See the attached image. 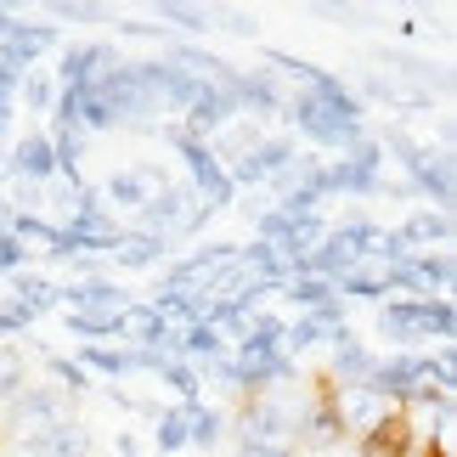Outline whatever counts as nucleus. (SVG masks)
Listing matches in <instances>:
<instances>
[{"label":"nucleus","instance_id":"obj_1","mask_svg":"<svg viewBox=\"0 0 457 457\" xmlns=\"http://www.w3.org/2000/svg\"><path fill=\"white\" fill-rule=\"evenodd\" d=\"M378 333L395 350H418V345H429V339L452 345L457 311H452V300H435V294H429V300H384L378 305Z\"/></svg>","mask_w":457,"mask_h":457},{"label":"nucleus","instance_id":"obj_2","mask_svg":"<svg viewBox=\"0 0 457 457\" xmlns=\"http://www.w3.org/2000/svg\"><path fill=\"white\" fill-rule=\"evenodd\" d=\"M294 418H300V401H288L283 390L243 401V412H237V424H232V429H237V446L294 452Z\"/></svg>","mask_w":457,"mask_h":457},{"label":"nucleus","instance_id":"obj_3","mask_svg":"<svg viewBox=\"0 0 457 457\" xmlns=\"http://www.w3.org/2000/svg\"><path fill=\"white\" fill-rule=\"evenodd\" d=\"M68 407H74V395H62L57 384H23V390H17L0 412H6V435L23 441V435L46 429V424H62Z\"/></svg>","mask_w":457,"mask_h":457},{"label":"nucleus","instance_id":"obj_4","mask_svg":"<svg viewBox=\"0 0 457 457\" xmlns=\"http://www.w3.org/2000/svg\"><path fill=\"white\" fill-rule=\"evenodd\" d=\"M333 192H350V198H373V192H384V147L373 142V136L328 164V198Z\"/></svg>","mask_w":457,"mask_h":457},{"label":"nucleus","instance_id":"obj_5","mask_svg":"<svg viewBox=\"0 0 457 457\" xmlns=\"http://www.w3.org/2000/svg\"><path fill=\"white\" fill-rule=\"evenodd\" d=\"M23 457H96V435L91 424H79V418H62V424H46L17 441Z\"/></svg>","mask_w":457,"mask_h":457},{"label":"nucleus","instance_id":"obj_6","mask_svg":"<svg viewBox=\"0 0 457 457\" xmlns=\"http://www.w3.org/2000/svg\"><path fill=\"white\" fill-rule=\"evenodd\" d=\"M158 187H170V170L147 158V164H125V170H113L108 181H102L96 198H108V209H142Z\"/></svg>","mask_w":457,"mask_h":457},{"label":"nucleus","instance_id":"obj_7","mask_svg":"<svg viewBox=\"0 0 457 457\" xmlns=\"http://www.w3.org/2000/svg\"><path fill=\"white\" fill-rule=\"evenodd\" d=\"M62 305L74 316H96V322H119L130 305V294L113 283V277H85V283H68L62 288Z\"/></svg>","mask_w":457,"mask_h":457},{"label":"nucleus","instance_id":"obj_8","mask_svg":"<svg viewBox=\"0 0 457 457\" xmlns=\"http://www.w3.org/2000/svg\"><path fill=\"white\" fill-rule=\"evenodd\" d=\"M350 435L339 424V412L328 407V395H311L300 401V418H294V446H305V452H333V446H345Z\"/></svg>","mask_w":457,"mask_h":457},{"label":"nucleus","instance_id":"obj_9","mask_svg":"<svg viewBox=\"0 0 457 457\" xmlns=\"http://www.w3.org/2000/svg\"><path fill=\"white\" fill-rule=\"evenodd\" d=\"M373 367H378V350L373 345H361L350 328L333 333V390H367L373 384Z\"/></svg>","mask_w":457,"mask_h":457},{"label":"nucleus","instance_id":"obj_10","mask_svg":"<svg viewBox=\"0 0 457 457\" xmlns=\"http://www.w3.org/2000/svg\"><path fill=\"white\" fill-rule=\"evenodd\" d=\"M113 62H119V57H113V46H108V40H79V46H68V51H62V62H57V85H62V91H79V85L102 79Z\"/></svg>","mask_w":457,"mask_h":457},{"label":"nucleus","instance_id":"obj_11","mask_svg":"<svg viewBox=\"0 0 457 457\" xmlns=\"http://www.w3.org/2000/svg\"><path fill=\"white\" fill-rule=\"evenodd\" d=\"M6 175H17V181H29V187H40L57 175V147H51V136L46 130H29V136H17V147L6 158Z\"/></svg>","mask_w":457,"mask_h":457},{"label":"nucleus","instance_id":"obj_12","mask_svg":"<svg viewBox=\"0 0 457 457\" xmlns=\"http://www.w3.org/2000/svg\"><path fill=\"white\" fill-rule=\"evenodd\" d=\"M51 46H57V29H51V23H17L6 40H0V68H12V74H29L34 57H46Z\"/></svg>","mask_w":457,"mask_h":457},{"label":"nucleus","instance_id":"obj_13","mask_svg":"<svg viewBox=\"0 0 457 457\" xmlns=\"http://www.w3.org/2000/svg\"><path fill=\"white\" fill-rule=\"evenodd\" d=\"M395 237H401V249H412V254H424L429 243L435 249H452V215L446 209H412V215L395 226Z\"/></svg>","mask_w":457,"mask_h":457},{"label":"nucleus","instance_id":"obj_14","mask_svg":"<svg viewBox=\"0 0 457 457\" xmlns=\"http://www.w3.org/2000/svg\"><path fill=\"white\" fill-rule=\"evenodd\" d=\"M113 266H125V271H153V266H164V254H170V243L164 237H153V232H119V243H113Z\"/></svg>","mask_w":457,"mask_h":457},{"label":"nucleus","instance_id":"obj_15","mask_svg":"<svg viewBox=\"0 0 457 457\" xmlns=\"http://www.w3.org/2000/svg\"><path fill=\"white\" fill-rule=\"evenodd\" d=\"M412 441H418V435L407 429V418L390 412L378 429H367V435H361V457H407V452H412Z\"/></svg>","mask_w":457,"mask_h":457},{"label":"nucleus","instance_id":"obj_16","mask_svg":"<svg viewBox=\"0 0 457 457\" xmlns=\"http://www.w3.org/2000/svg\"><path fill=\"white\" fill-rule=\"evenodd\" d=\"M226 441V412L220 407H187V446H198V452H215Z\"/></svg>","mask_w":457,"mask_h":457},{"label":"nucleus","instance_id":"obj_17","mask_svg":"<svg viewBox=\"0 0 457 457\" xmlns=\"http://www.w3.org/2000/svg\"><path fill=\"white\" fill-rule=\"evenodd\" d=\"M29 384V356H23V345H0V407L17 395Z\"/></svg>","mask_w":457,"mask_h":457},{"label":"nucleus","instance_id":"obj_18","mask_svg":"<svg viewBox=\"0 0 457 457\" xmlns=\"http://www.w3.org/2000/svg\"><path fill=\"white\" fill-rule=\"evenodd\" d=\"M153 441H158V457H164V452H181L187 446V407H164V412H158Z\"/></svg>","mask_w":457,"mask_h":457},{"label":"nucleus","instance_id":"obj_19","mask_svg":"<svg viewBox=\"0 0 457 457\" xmlns=\"http://www.w3.org/2000/svg\"><path fill=\"white\" fill-rule=\"evenodd\" d=\"M153 12H158V17H170V23H175V29H187V34H209V17H215L209 6H181V0H158Z\"/></svg>","mask_w":457,"mask_h":457},{"label":"nucleus","instance_id":"obj_20","mask_svg":"<svg viewBox=\"0 0 457 457\" xmlns=\"http://www.w3.org/2000/svg\"><path fill=\"white\" fill-rule=\"evenodd\" d=\"M17 96L29 102V113H51V108H57V79H51V74H23Z\"/></svg>","mask_w":457,"mask_h":457},{"label":"nucleus","instance_id":"obj_21","mask_svg":"<svg viewBox=\"0 0 457 457\" xmlns=\"http://www.w3.org/2000/svg\"><path fill=\"white\" fill-rule=\"evenodd\" d=\"M46 367H51V378H57L62 395H85V390H91V373H85L74 356H46Z\"/></svg>","mask_w":457,"mask_h":457},{"label":"nucleus","instance_id":"obj_22","mask_svg":"<svg viewBox=\"0 0 457 457\" xmlns=\"http://www.w3.org/2000/svg\"><path fill=\"white\" fill-rule=\"evenodd\" d=\"M51 17H62V23H113V6H79V0H57Z\"/></svg>","mask_w":457,"mask_h":457},{"label":"nucleus","instance_id":"obj_23","mask_svg":"<svg viewBox=\"0 0 457 457\" xmlns=\"http://www.w3.org/2000/svg\"><path fill=\"white\" fill-rule=\"evenodd\" d=\"M209 29H226V34H237V40H254V34H260V23H254V12H215V17H209Z\"/></svg>","mask_w":457,"mask_h":457},{"label":"nucleus","instance_id":"obj_24","mask_svg":"<svg viewBox=\"0 0 457 457\" xmlns=\"http://www.w3.org/2000/svg\"><path fill=\"white\" fill-rule=\"evenodd\" d=\"M12 333H23V322H17L6 305H0V339H12Z\"/></svg>","mask_w":457,"mask_h":457},{"label":"nucleus","instance_id":"obj_25","mask_svg":"<svg viewBox=\"0 0 457 457\" xmlns=\"http://www.w3.org/2000/svg\"><path fill=\"white\" fill-rule=\"evenodd\" d=\"M119 457H142V435H119Z\"/></svg>","mask_w":457,"mask_h":457},{"label":"nucleus","instance_id":"obj_26","mask_svg":"<svg viewBox=\"0 0 457 457\" xmlns=\"http://www.w3.org/2000/svg\"><path fill=\"white\" fill-rule=\"evenodd\" d=\"M12 29H17V12H12V6H0V40H6Z\"/></svg>","mask_w":457,"mask_h":457},{"label":"nucleus","instance_id":"obj_27","mask_svg":"<svg viewBox=\"0 0 457 457\" xmlns=\"http://www.w3.org/2000/svg\"><path fill=\"white\" fill-rule=\"evenodd\" d=\"M237 457H294V452H260V446H237Z\"/></svg>","mask_w":457,"mask_h":457}]
</instances>
